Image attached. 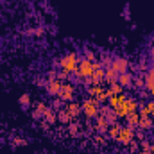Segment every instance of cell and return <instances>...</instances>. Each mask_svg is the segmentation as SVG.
<instances>
[{
	"mask_svg": "<svg viewBox=\"0 0 154 154\" xmlns=\"http://www.w3.org/2000/svg\"><path fill=\"white\" fill-rule=\"evenodd\" d=\"M138 127L142 131H151L154 127V122L151 116H140V122H138Z\"/></svg>",
	"mask_w": 154,
	"mask_h": 154,
	"instance_id": "9a60e30c",
	"label": "cell"
},
{
	"mask_svg": "<svg viewBox=\"0 0 154 154\" xmlns=\"http://www.w3.org/2000/svg\"><path fill=\"white\" fill-rule=\"evenodd\" d=\"M149 54H151V57L154 59V43L151 45V48H149Z\"/></svg>",
	"mask_w": 154,
	"mask_h": 154,
	"instance_id": "1f68e13d",
	"label": "cell"
},
{
	"mask_svg": "<svg viewBox=\"0 0 154 154\" xmlns=\"http://www.w3.org/2000/svg\"><path fill=\"white\" fill-rule=\"evenodd\" d=\"M138 149H140V143H138L136 140H133V142L129 143V151H131V154H136L138 152Z\"/></svg>",
	"mask_w": 154,
	"mask_h": 154,
	"instance_id": "4316f807",
	"label": "cell"
},
{
	"mask_svg": "<svg viewBox=\"0 0 154 154\" xmlns=\"http://www.w3.org/2000/svg\"><path fill=\"white\" fill-rule=\"evenodd\" d=\"M124 91V88L118 84V82H115V84H109L108 86V95L111 97V95H118V93H122Z\"/></svg>",
	"mask_w": 154,
	"mask_h": 154,
	"instance_id": "44dd1931",
	"label": "cell"
},
{
	"mask_svg": "<svg viewBox=\"0 0 154 154\" xmlns=\"http://www.w3.org/2000/svg\"><path fill=\"white\" fill-rule=\"evenodd\" d=\"M14 143H16V145H25L27 142H25L23 138H14Z\"/></svg>",
	"mask_w": 154,
	"mask_h": 154,
	"instance_id": "4dcf8cb0",
	"label": "cell"
},
{
	"mask_svg": "<svg viewBox=\"0 0 154 154\" xmlns=\"http://www.w3.org/2000/svg\"><path fill=\"white\" fill-rule=\"evenodd\" d=\"M47 108H48V106H47L45 102H38V104H36V109L32 111V116H36V118H38V116H43V113L47 111Z\"/></svg>",
	"mask_w": 154,
	"mask_h": 154,
	"instance_id": "cb8c5ba5",
	"label": "cell"
},
{
	"mask_svg": "<svg viewBox=\"0 0 154 154\" xmlns=\"http://www.w3.org/2000/svg\"><path fill=\"white\" fill-rule=\"evenodd\" d=\"M74 97H75V86L70 82H63L57 99H61L63 102H70V100H74Z\"/></svg>",
	"mask_w": 154,
	"mask_h": 154,
	"instance_id": "8992f818",
	"label": "cell"
},
{
	"mask_svg": "<svg viewBox=\"0 0 154 154\" xmlns=\"http://www.w3.org/2000/svg\"><path fill=\"white\" fill-rule=\"evenodd\" d=\"M118 129H120V124H118V122H116V124H111V125L108 127V131H106V138L115 140L116 134H118Z\"/></svg>",
	"mask_w": 154,
	"mask_h": 154,
	"instance_id": "ffe728a7",
	"label": "cell"
},
{
	"mask_svg": "<svg viewBox=\"0 0 154 154\" xmlns=\"http://www.w3.org/2000/svg\"><path fill=\"white\" fill-rule=\"evenodd\" d=\"M68 133H70V136H79V125L77 124H70L68 125Z\"/></svg>",
	"mask_w": 154,
	"mask_h": 154,
	"instance_id": "484cf974",
	"label": "cell"
},
{
	"mask_svg": "<svg viewBox=\"0 0 154 154\" xmlns=\"http://www.w3.org/2000/svg\"><path fill=\"white\" fill-rule=\"evenodd\" d=\"M79 61H81V57L77 56L75 52H68V54H65L61 59H59V68H61V72H65V74H75L77 72V66H79Z\"/></svg>",
	"mask_w": 154,
	"mask_h": 154,
	"instance_id": "6da1fadb",
	"label": "cell"
},
{
	"mask_svg": "<svg viewBox=\"0 0 154 154\" xmlns=\"http://www.w3.org/2000/svg\"><path fill=\"white\" fill-rule=\"evenodd\" d=\"M65 111L72 116V120H74V118H77V116L82 113V108H81V104H79V102L70 100V102H66V106H65Z\"/></svg>",
	"mask_w": 154,
	"mask_h": 154,
	"instance_id": "9c48e42d",
	"label": "cell"
},
{
	"mask_svg": "<svg viewBox=\"0 0 154 154\" xmlns=\"http://www.w3.org/2000/svg\"><path fill=\"white\" fill-rule=\"evenodd\" d=\"M70 120H72V116L68 115L65 109H59V111H57V122H61V124H70Z\"/></svg>",
	"mask_w": 154,
	"mask_h": 154,
	"instance_id": "7402d4cb",
	"label": "cell"
},
{
	"mask_svg": "<svg viewBox=\"0 0 154 154\" xmlns=\"http://www.w3.org/2000/svg\"><path fill=\"white\" fill-rule=\"evenodd\" d=\"M61 86H63V81L54 79V81H48V82H47V88H45V90H47V93H48L50 97H57Z\"/></svg>",
	"mask_w": 154,
	"mask_h": 154,
	"instance_id": "ba28073f",
	"label": "cell"
},
{
	"mask_svg": "<svg viewBox=\"0 0 154 154\" xmlns=\"http://www.w3.org/2000/svg\"><path fill=\"white\" fill-rule=\"evenodd\" d=\"M125 99H127V95H125L124 91H122V93H118V95H111V97L108 99V106H109V108L113 109V108H116V106H118L120 102H124Z\"/></svg>",
	"mask_w": 154,
	"mask_h": 154,
	"instance_id": "7c38bea8",
	"label": "cell"
},
{
	"mask_svg": "<svg viewBox=\"0 0 154 154\" xmlns=\"http://www.w3.org/2000/svg\"><path fill=\"white\" fill-rule=\"evenodd\" d=\"M143 81H145V90H149V88H152L154 86V66H151V68L145 72Z\"/></svg>",
	"mask_w": 154,
	"mask_h": 154,
	"instance_id": "d6986e66",
	"label": "cell"
},
{
	"mask_svg": "<svg viewBox=\"0 0 154 154\" xmlns=\"http://www.w3.org/2000/svg\"><path fill=\"white\" fill-rule=\"evenodd\" d=\"M43 118H45V122L50 125V124H56L57 122V111L54 109V108H47V111L43 113Z\"/></svg>",
	"mask_w": 154,
	"mask_h": 154,
	"instance_id": "5bb4252c",
	"label": "cell"
},
{
	"mask_svg": "<svg viewBox=\"0 0 154 154\" xmlns=\"http://www.w3.org/2000/svg\"><path fill=\"white\" fill-rule=\"evenodd\" d=\"M136 154H147V152H143V151H140V152H136Z\"/></svg>",
	"mask_w": 154,
	"mask_h": 154,
	"instance_id": "836d02e7",
	"label": "cell"
},
{
	"mask_svg": "<svg viewBox=\"0 0 154 154\" xmlns=\"http://www.w3.org/2000/svg\"><path fill=\"white\" fill-rule=\"evenodd\" d=\"M151 118H152V122H154V111H152V115H151Z\"/></svg>",
	"mask_w": 154,
	"mask_h": 154,
	"instance_id": "e575fe53",
	"label": "cell"
},
{
	"mask_svg": "<svg viewBox=\"0 0 154 154\" xmlns=\"http://www.w3.org/2000/svg\"><path fill=\"white\" fill-rule=\"evenodd\" d=\"M133 82L138 86V88H142V86H145V81H143V77H133Z\"/></svg>",
	"mask_w": 154,
	"mask_h": 154,
	"instance_id": "f1b7e54d",
	"label": "cell"
},
{
	"mask_svg": "<svg viewBox=\"0 0 154 154\" xmlns=\"http://www.w3.org/2000/svg\"><path fill=\"white\" fill-rule=\"evenodd\" d=\"M118 81V74H116L113 68H106V75H104V82L109 86V84H115Z\"/></svg>",
	"mask_w": 154,
	"mask_h": 154,
	"instance_id": "ac0fdd59",
	"label": "cell"
},
{
	"mask_svg": "<svg viewBox=\"0 0 154 154\" xmlns=\"http://www.w3.org/2000/svg\"><path fill=\"white\" fill-rule=\"evenodd\" d=\"M115 140L120 145H129V143L134 140V129H131V127H127V125H120L118 134H116Z\"/></svg>",
	"mask_w": 154,
	"mask_h": 154,
	"instance_id": "277c9868",
	"label": "cell"
},
{
	"mask_svg": "<svg viewBox=\"0 0 154 154\" xmlns=\"http://www.w3.org/2000/svg\"><path fill=\"white\" fill-rule=\"evenodd\" d=\"M138 102H136V99H125L124 102H120L116 108H113V111H115V115L118 118H125V116L129 115V113H134V111H138Z\"/></svg>",
	"mask_w": 154,
	"mask_h": 154,
	"instance_id": "7a4b0ae2",
	"label": "cell"
},
{
	"mask_svg": "<svg viewBox=\"0 0 154 154\" xmlns=\"http://www.w3.org/2000/svg\"><path fill=\"white\" fill-rule=\"evenodd\" d=\"M140 149H142L143 152L151 154V152H154V143H152V142H149V140H142V143H140Z\"/></svg>",
	"mask_w": 154,
	"mask_h": 154,
	"instance_id": "603a6c76",
	"label": "cell"
},
{
	"mask_svg": "<svg viewBox=\"0 0 154 154\" xmlns=\"http://www.w3.org/2000/svg\"><path fill=\"white\" fill-rule=\"evenodd\" d=\"M84 57H86V59H90V61H97V56H95V52H93V50H86Z\"/></svg>",
	"mask_w": 154,
	"mask_h": 154,
	"instance_id": "83f0119b",
	"label": "cell"
},
{
	"mask_svg": "<svg viewBox=\"0 0 154 154\" xmlns=\"http://www.w3.org/2000/svg\"><path fill=\"white\" fill-rule=\"evenodd\" d=\"M95 127H97V131L99 133H106L108 131V127H109V122L106 120V116L100 115L99 113V116H95Z\"/></svg>",
	"mask_w": 154,
	"mask_h": 154,
	"instance_id": "30bf717a",
	"label": "cell"
},
{
	"mask_svg": "<svg viewBox=\"0 0 154 154\" xmlns=\"http://www.w3.org/2000/svg\"><path fill=\"white\" fill-rule=\"evenodd\" d=\"M18 102H20L23 108H29V106H31V95H29V93H23V95L18 99Z\"/></svg>",
	"mask_w": 154,
	"mask_h": 154,
	"instance_id": "d4e9b609",
	"label": "cell"
},
{
	"mask_svg": "<svg viewBox=\"0 0 154 154\" xmlns=\"http://www.w3.org/2000/svg\"><path fill=\"white\" fill-rule=\"evenodd\" d=\"M133 77H134L133 74L124 72V74H120V75H118V81H116V82H118L122 88H127V86H131V84H133Z\"/></svg>",
	"mask_w": 154,
	"mask_h": 154,
	"instance_id": "4fadbf2b",
	"label": "cell"
},
{
	"mask_svg": "<svg viewBox=\"0 0 154 154\" xmlns=\"http://www.w3.org/2000/svg\"><path fill=\"white\" fill-rule=\"evenodd\" d=\"M111 68H113L116 74L120 75V74H124V72H127V70H129V61H127L125 57L116 56V57H113V61H111Z\"/></svg>",
	"mask_w": 154,
	"mask_h": 154,
	"instance_id": "52a82bcc",
	"label": "cell"
},
{
	"mask_svg": "<svg viewBox=\"0 0 154 154\" xmlns=\"http://www.w3.org/2000/svg\"><path fill=\"white\" fill-rule=\"evenodd\" d=\"M81 108H82V113H84L86 118H95V116H99V113H100V104L93 97L84 99L81 102Z\"/></svg>",
	"mask_w": 154,
	"mask_h": 154,
	"instance_id": "3957f363",
	"label": "cell"
},
{
	"mask_svg": "<svg viewBox=\"0 0 154 154\" xmlns=\"http://www.w3.org/2000/svg\"><path fill=\"white\" fill-rule=\"evenodd\" d=\"M104 90H106V88H104L102 84H90L86 91H88V95H90V97H93V99H97V97H99V95H100V93H102Z\"/></svg>",
	"mask_w": 154,
	"mask_h": 154,
	"instance_id": "2e32d148",
	"label": "cell"
},
{
	"mask_svg": "<svg viewBox=\"0 0 154 154\" xmlns=\"http://www.w3.org/2000/svg\"><path fill=\"white\" fill-rule=\"evenodd\" d=\"M151 154H154V152H151Z\"/></svg>",
	"mask_w": 154,
	"mask_h": 154,
	"instance_id": "d590c367",
	"label": "cell"
},
{
	"mask_svg": "<svg viewBox=\"0 0 154 154\" xmlns=\"http://www.w3.org/2000/svg\"><path fill=\"white\" fill-rule=\"evenodd\" d=\"M93 70H95L93 61H90V59L82 57V59L79 61V66H77V72H75V74L81 77V79H84V77H91Z\"/></svg>",
	"mask_w": 154,
	"mask_h": 154,
	"instance_id": "5b68a950",
	"label": "cell"
},
{
	"mask_svg": "<svg viewBox=\"0 0 154 154\" xmlns=\"http://www.w3.org/2000/svg\"><path fill=\"white\" fill-rule=\"evenodd\" d=\"M143 133H145V131H142V129H140V133H134V136H136L138 140H145V134H143Z\"/></svg>",
	"mask_w": 154,
	"mask_h": 154,
	"instance_id": "f546056e",
	"label": "cell"
},
{
	"mask_svg": "<svg viewBox=\"0 0 154 154\" xmlns=\"http://www.w3.org/2000/svg\"><path fill=\"white\" fill-rule=\"evenodd\" d=\"M125 120H127V127L134 129V127H138V122H140V113H138V111L129 113V115L125 116Z\"/></svg>",
	"mask_w": 154,
	"mask_h": 154,
	"instance_id": "e0dca14e",
	"label": "cell"
},
{
	"mask_svg": "<svg viewBox=\"0 0 154 154\" xmlns=\"http://www.w3.org/2000/svg\"><path fill=\"white\" fill-rule=\"evenodd\" d=\"M147 91H149V95H151V97H152V99H154V86H152V88H149Z\"/></svg>",
	"mask_w": 154,
	"mask_h": 154,
	"instance_id": "d6a6232c",
	"label": "cell"
},
{
	"mask_svg": "<svg viewBox=\"0 0 154 154\" xmlns=\"http://www.w3.org/2000/svg\"><path fill=\"white\" fill-rule=\"evenodd\" d=\"M138 108H140V109H138L140 116H151V115H152V111H154V100L143 102V104H140Z\"/></svg>",
	"mask_w": 154,
	"mask_h": 154,
	"instance_id": "8fae6325",
	"label": "cell"
}]
</instances>
